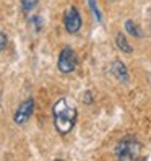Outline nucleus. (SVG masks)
<instances>
[{"mask_svg": "<svg viewBox=\"0 0 151 161\" xmlns=\"http://www.w3.org/2000/svg\"><path fill=\"white\" fill-rule=\"evenodd\" d=\"M52 116H54V127L60 135H67L73 130L77 124V108L70 103L68 98H60L52 108Z\"/></svg>", "mask_w": 151, "mask_h": 161, "instance_id": "obj_1", "label": "nucleus"}, {"mask_svg": "<svg viewBox=\"0 0 151 161\" xmlns=\"http://www.w3.org/2000/svg\"><path fill=\"white\" fill-rule=\"evenodd\" d=\"M140 150H141V143L135 137H124L116 145L114 153L122 161H130V159H137L140 156Z\"/></svg>", "mask_w": 151, "mask_h": 161, "instance_id": "obj_2", "label": "nucleus"}, {"mask_svg": "<svg viewBox=\"0 0 151 161\" xmlns=\"http://www.w3.org/2000/svg\"><path fill=\"white\" fill-rule=\"evenodd\" d=\"M78 65V57L72 47H63L59 54V60H57V69L60 73H72Z\"/></svg>", "mask_w": 151, "mask_h": 161, "instance_id": "obj_3", "label": "nucleus"}, {"mask_svg": "<svg viewBox=\"0 0 151 161\" xmlns=\"http://www.w3.org/2000/svg\"><path fill=\"white\" fill-rule=\"evenodd\" d=\"M81 25H83V21H81L80 12L75 7H68L63 15V26L67 30V33H70V34L78 33L81 30Z\"/></svg>", "mask_w": 151, "mask_h": 161, "instance_id": "obj_4", "label": "nucleus"}, {"mask_svg": "<svg viewBox=\"0 0 151 161\" xmlns=\"http://www.w3.org/2000/svg\"><path fill=\"white\" fill-rule=\"evenodd\" d=\"M33 112H34V99L28 98L26 101H23L20 106H18L15 116H13V120L16 122L18 125H21V124H24V122L33 116Z\"/></svg>", "mask_w": 151, "mask_h": 161, "instance_id": "obj_5", "label": "nucleus"}, {"mask_svg": "<svg viewBox=\"0 0 151 161\" xmlns=\"http://www.w3.org/2000/svg\"><path fill=\"white\" fill-rule=\"evenodd\" d=\"M111 73L119 80V81H127L128 80V70L120 60H114L111 65Z\"/></svg>", "mask_w": 151, "mask_h": 161, "instance_id": "obj_6", "label": "nucleus"}, {"mask_svg": "<svg viewBox=\"0 0 151 161\" xmlns=\"http://www.w3.org/2000/svg\"><path fill=\"white\" fill-rule=\"evenodd\" d=\"M116 44H117V47L122 51V52H125V54H130L132 51V46H130V42L127 41V37H125V34H122V33H119L117 34V37H116Z\"/></svg>", "mask_w": 151, "mask_h": 161, "instance_id": "obj_7", "label": "nucleus"}, {"mask_svg": "<svg viewBox=\"0 0 151 161\" xmlns=\"http://www.w3.org/2000/svg\"><path fill=\"white\" fill-rule=\"evenodd\" d=\"M37 3H39V0H21V12L24 15L31 13L34 8L37 7Z\"/></svg>", "mask_w": 151, "mask_h": 161, "instance_id": "obj_8", "label": "nucleus"}, {"mask_svg": "<svg viewBox=\"0 0 151 161\" xmlns=\"http://www.w3.org/2000/svg\"><path fill=\"white\" fill-rule=\"evenodd\" d=\"M125 31L128 34H132V36H135V37H141V31L135 26V23L132 21V20H127L125 21Z\"/></svg>", "mask_w": 151, "mask_h": 161, "instance_id": "obj_9", "label": "nucleus"}, {"mask_svg": "<svg viewBox=\"0 0 151 161\" xmlns=\"http://www.w3.org/2000/svg\"><path fill=\"white\" fill-rule=\"evenodd\" d=\"M88 2H89V5H91V10H93L94 16H96V20H98V21H101V13H99L98 7H96V2H94V0H88Z\"/></svg>", "mask_w": 151, "mask_h": 161, "instance_id": "obj_10", "label": "nucleus"}, {"mask_svg": "<svg viewBox=\"0 0 151 161\" xmlns=\"http://www.w3.org/2000/svg\"><path fill=\"white\" fill-rule=\"evenodd\" d=\"M7 44H8V37H7V34H5V33H0V52H2L5 47H7Z\"/></svg>", "mask_w": 151, "mask_h": 161, "instance_id": "obj_11", "label": "nucleus"}, {"mask_svg": "<svg viewBox=\"0 0 151 161\" xmlns=\"http://www.w3.org/2000/svg\"><path fill=\"white\" fill-rule=\"evenodd\" d=\"M33 25L36 26V31H39V30H41V26H42L41 16H34V18H33Z\"/></svg>", "mask_w": 151, "mask_h": 161, "instance_id": "obj_12", "label": "nucleus"}, {"mask_svg": "<svg viewBox=\"0 0 151 161\" xmlns=\"http://www.w3.org/2000/svg\"><path fill=\"white\" fill-rule=\"evenodd\" d=\"M83 101H84V103H91V94H89V93H86V94L83 96Z\"/></svg>", "mask_w": 151, "mask_h": 161, "instance_id": "obj_13", "label": "nucleus"}, {"mask_svg": "<svg viewBox=\"0 0 151 161\" xmlns=\"http://www.w3.org/2000/svg\"><path fill=\"white\" fill-rule=\"evenodd\" d=\"M148 81H149V85H151V73L148 75Z\"/></svg>", "mask_w": 151, "mask_h": 161, "instance_id": "obj_14", "label": "nucleus"}]
</instances>
